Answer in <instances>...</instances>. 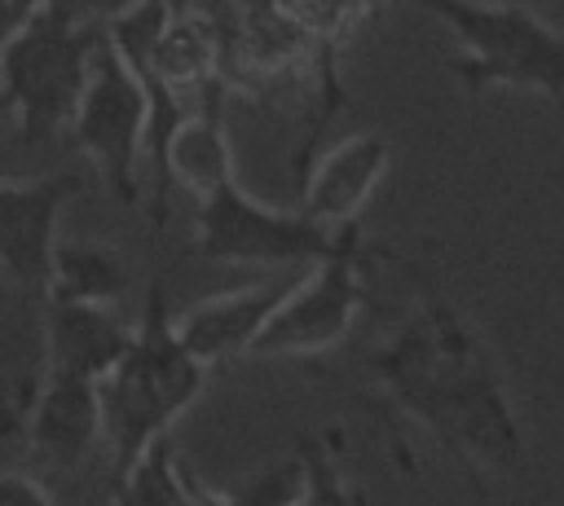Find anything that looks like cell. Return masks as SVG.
<instances>
[{
  "mask_svg": "<svg viewBox=\"0 0 564 506\" xmlns=\"http://www.w3.org/2000/svg\"><path fill=\"white\" fill-rule=\"evenodd\" d=\"M366 370L379 387L375 409L423 427L471 484L485 488L489 480L524 471L529 436L507 370L476 321L445 299L436 282L419 277L414 308L366 352Z\"/></svg>",
  "mask_w": 564,
  "mask_h": 506,
  "instance_id": "obj_1",
  "label": "cell"
},
{
  "mask_svg": "<svg viewBox=\"0 0 564 506\" xmlns=\"http://www.w3.org/2000/svg\"><path fill=\"white\" fill-rule=\"evenodd\" d=\"M212 365L198 361L176 334V312L163 282H150L137 330L119 365L101 378V422L110 471L132 462L159 436H172V422L203 396Z\"/></svg>",
  "mask_w": 564,
  "mask_h": 506,
  "instance_id": "obj_2",
  "label": "cell"
},
{
  "mask_svg": "<svg viewBox=\"0 0 564 506\" xmlns=\"http://www.w3.org/2000/svg\"><path fill=\"white\" fill-rule=\"evenodd\" d=\"M454 40L449 70L467 97L498 88L564 106V31L511 0H414Z\"/></svg>",
  "mask_w": 564,
  "mask_h": 506,
  "instance_id": "obj_3",
  "label": "cell"
},
{
  "mask_svg": "<svg viewBox=\"0 0 564 506\" xmlns=\"http://www.w3.org/2000/svg\"><path fill=\"white\" fill-rule=\"evenodd\" d=\"M97 44L101 26L75 0H44L0 48V106L26 145H44L70 128Z\"/></svg>",
  "mask_w": 564,
  "mask_h": 506,
  "instance_id": "obj_4",
  "label": "cell"
},
{
  "mask_svg": "<svg viewBox=\"0 0 564 506\" xmlns=\"http://www.w3.org/2000/svg\"><path fill=\"white\" fill-rule=\"evenodd\" d=\"M361 229H330L300 207H273L247 194L238 180L198 198L194 246L212 264H256V268H308L317 260L357 251Z\"/></svg>",
  "mask_w": 564,
  "mask_h": 506,
  "instance_id": "obj_5",
  "label": "cell"
},
{
  "mask_svg": "<svg viewBox=\"0 0 564 506\" xmlns=\"http://www.w3.org/2000/svg\"><path fill=\"white\" fill-rule=\"evenodd\" d=\"M383 246L361 242L357 251L330 255L308 264L300 277L286 282L273 317L264 321L260 339L251 343V356L260 361H322L335 348L348 343L357 330V317L370 299V268L383 260Z\"/></svg>",
  "mask_w": 564,
  "mask_h": 506,
  "instance_id": "obj_6",
  "label": "cell"
},
{
  "mask_svg": "<svg viewBox=\"0 0 564 506\" xmlns=\"http://www.w3.org/2000/svg\"><path fill=\"white\" fill-rule=\"evenodd\" d=\"M75 150L97 167L101 185L123 202L137 207L141 198V167H145V136H150V88L145 79L115 53L101 31V44L88 66V84L70 114Z\"/></svg>",
  "mask_w": 564,
  "mask_h": 506,
  "instance_id": "obj_7",
  "label": "cell"
},
{
  "mask_svg": "<svg viewBox=\"0 0 564 506\" xmlns=\"http://www.w3.org/2000/svg\"><path fill=\"white\" fill-rule=\"evenodd\" d=\"M79 189H84L79 172L0 180V273L40 299L48 286L62 211Z\"/></svg>",
  "mask_w": 564,
  "mask_h": 506,
  "instance_id": "obj_8",
  "label": "cell"
},
{
  "mask_svg": "<svg viewBox=\"0 0 564 506\" xmlns=\"http://www.w3.org/2000/svg\"><path fill=\"white\" fill-rule=\"evenodd\" d=\"M392 167V141L383 132H348L300 172V211L330 229H357L375 189Z\"/></svg>",
  "mask_w": 564,
  "mask_h": 506,
  "instance_id": "obj_9",
  "label": "cell"
},
{
  "mask_svg": "<svg viewBox=\"0 0 564 506\" xmlns=\"http://www.w3.org/2000/svg\"><path fill=\"white\" fill-rule=\"evenodd\" d=\"M26 444L35 458L48 466H79L93 449L106 444V422H101V383L44 370V383L26 409Z\"/></svg>",
  "mask_w": 564,
  "mask_h": 506,
  "instance_id": "obj_10",
  "label": "cell"
},
{
  "mask_svg": "<svg viewBox=\"0 0 564 506\" xmlns=\"http://www.w3.org/2000/svg\"><path fill=\"white\" fill-rule=\"evenodd\" d=\"M238 180L234 176V145H229V128H225V110H220V97L203 92V106L198 110H185L181 123L167 132L163 141V154H159V167H154V220L167 216V189L181 185L194 202L216 194L220 185Z\"/></svg>",
  "mask_w": 564,
  "mask_h": 506,
  "instance_id": "obj_11",
  "label": "cell"
},
{
  "mask_svg": "<svg viewBox=\"0 0 564 506\" xmlns=\"http://www.w3.org/2000/svg\"><path fill=\"white\" fill-rule=\"evenodd\" d=\"M291 277H260L251 286H234V290H220V295H207L198 304H189L181 317H176V334L185 339V348L207 361L212 370L220 361H234V356H251V343L260 339L264 321L273 317L282 290H286Z\"/></svg>",
  "mask_w": 564,
  "mask_h": 506,
  "instance_id": "obj_12",
  "label": "cell"
},
{
  "mask_svg": "<svg viewBox=\"0 0 564 506\" xmlns=\"http://www.w3.org/2000/svg\"><path fill=\"white\" fill-rule=\"evenodd\" d=\"M137 321L119 312V304H66L44 299V348L48 370L79 374V378H106L119 356L132 343Z\"/></svg>",
  "mask_w": 564,
  "mask_h": 506,
  "instance_id": "obj_13",
  "label": "cell"
},
{
  "mask_svg": "<svg viewBox=\"0 0 564 506\" xmlns=\"http://www.w3.org/2000/svg\"><path fill=\"white\" fill-rule=\"evenodd\" d=\"M128 290H132V273H128V264H123V255L115 246L88 242V238H70V242L57 238L44 299H66V304H123Z\"/></svg>",
  "mask_w": 564,
  "mask_h": 506,
  "instance_id": "obj_14",
  "label": "cell"
},
{
  "mask_svg": "<svg viewBox=\"0 0 564 506\" xmlns=\"http://www.w3.org/2000/svg\"><path fill=\"white\" fill-rule=\"evenodd\" d=\"M189 493L194 475L185 471L172 436H159L132 462L110 471V506H185Z\"/></svg>",
  "mask_w": 564,
  "mask_h": 506,
  "instance_id": "obj_15",
  "label": "cell"
},
{
  "mask_svg": "<svg viewBox=\"0 0 564 506\" xmlns=\"http://www.w3.org/2000/svg\"><path fill=\"white\" fill-rule=\"evenodd\" d=\"M300 484L282 506H370L366 488L339 466V436L317 431L300 436Z\"/></svg>",
  "mask_w": 564,
  "mask_h": 506,
  "instance_id": "obj_16",
  "label": "cell"
},
{
  "mask_svg": "<svg viewBox=\"0 0 564 506\" xmlns=\"http://www.w3.org/2000/svg\"><path fill=\"white\" fill-rule=\"evenodd\" d=\"M300 484V458L278 462L269 471H260L256 480L238 484V488H203L194 480V493L185 506H282Z\"/></svg>",
  "mask_w": 564,
  "mask_h": 506,
  "instance_id": "obj_17",
  "label": "cell"
},
{
  "mask_svg": "<svg viewBox=\"0 0 564 506\" xmlns=\"http://www.w3.org/2000/svg\"><path fill=\"white\" fill-rule=\"evenodd\" d=\"M295 18H300V26L317 40V44H326V48H335L348 31H357L383 0H282Z\"/></svg>",
  "mask_w": 564,
  "mask_h": 506,
  "instance_id": "obj_18",
  "label": "cell"
},
{
  "mask_svg": "<svg viewBox=\"0 0 564 506\" xmlns=\"http://www.w3.org/2000/svg\"><path fill=\"white\" fill-rule=\"evenodd\" d=\"M0 506H57L48 484L31 471H0Z\"/></svg>",
  "mask_w": 564,
  "mask_h": 506,
  "instance_id": "obj_19",
  "label": "cell"
},
{
  "mask_svg": "<svg viewBox=\"0 0 564 506\" xmlns=\"http://www.w3.org/2000/svg\"><path fill=\"white\" fill-rule=\"evenodd\" d=\"M44 0H0V48L26 26V18L40 9Z\"/></svg>",
  "mask_w": 564,
  "mask_h": 506,
  "instance_id": "obj_20",
  "label": "cell"
},
{
  "mask_svg": "<svg viewBox=\"0 0 564 506\" xmlns=\"http://www.w3.org/2000/svg\"><path fill=\"white\" fill-rule=\"evenodd\" d=\"M128 4H141V0H75V9H79L88 22H93V18H101V22H106V18L123 13Z\"/></svg>",
  "mask_w": 564,
  "mask_h": 506,
  "instance_id": "obj_21",
  "label": "cell"
}]
</instances>
